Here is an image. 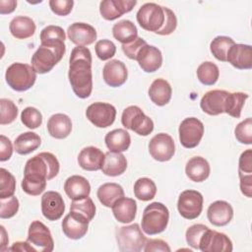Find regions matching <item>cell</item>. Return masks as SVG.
<instances>
[{
	"label": "cell",
	"instance_id": "6da1fadb",
	"mask_svg": "<svg viewBox=\"0 0 252 252\" xmlns=\"http://www.w3.org/2000/svg\"><path fill=\"white\" fill-rule=\"evenodd\" d=\"M57 158L48 152H42L28 159L24 169L22 189L31 196L41 194L46 188V181L53 179L59 172Z\"/></svg>",
	"mask_w": 252,
	"mask_h": 252
},
{
	"label": "cell",
	"instance_id": "7a4b0ae2",
	"mask_svg": "<svg viewBox=\"0 0 252 252\" xmlns=\"http://www.w3.org/2000/svg\"><path fill=\"white\" fill-rule=\"evenodd\" d=\"M92 53L88 47L76 46L72 49L69 60L68 79L75 94L87 98L93 91Z\"/></svg>",
	"mask_w": 252,
	"mask_h": 252
},
{
	"label": "cell",
	"instance_id": "3957f363",
	"mask_svg": "<svg viewBox=\"0 0 252 252\" xmlns=\"http://www.w3.org/2000/svg\"><path fill=\"white\" fill-rule=\"evenodd\" d=\"M168 220L169 212L165 205L159 202L151 203L143 212L142 230L148 235L158 234L165 230Z\"/></svg>",
	"mask_w": 252,
	"mask_h": 252
},
{
	"label": "cell",
	"instance_id": "277c9868",
	"mask_svg": "<svg viewBox=\"0 0 252 252\" xmlns=\"http://www.w3.org/2000/svg\"><path fill=\"white\" fill-rule=\"evenodd\" d=\"M5 79L8 86L16 92H25L30 90L35 83L36 72L32 66L25 63L11 64L5 73Z\"/></svg>",
	"mask_w": 252,
	"mask_h": 252
},
{
	"label": "cell",
	"instance_id": "5b68a950",
	"mask_svg": "<svg viewBox=\"0 0 252 252\" xmlns=\"http://www.w3.org/2000/svg\"><path fill=\"white\" fill-rule=\"evenodd\" d=\"M116 241L121 252H140L144 249L147 238L138 223L118 227Z\"/></svg>",
	"mask_w": 252,
	"mask_h": 252
},
{
	"label": "cell",
	"instance_id": "8992f818",
	"mask_svg": "<svg viewBox=\"0 0 252 252\" xmlns=\"http://www.w3.org/2000/svg\"><path fill=\"white\" fill-rule=\"evenodd\" d=\"M122 125L140 136H148L154 130L153 120L137 105L126 107L121 116Z\"/></svg>",
	"mask_w": 252,
	"mask_h": 252
},
{
	"label": "cell",
	"instance_id": "52a82bcc",
	"mask_svg": "<svg viewBox=\"0 0 252 252\" xmlns=\"http://www.w3.org/2000/svg\"><path fill=\"white\" fill-rule=\"evenodd\" d=\"M137 22L142 29L157 32L164 22L163 7L156 3H146L137 12Z\"/></svg>",
	"mask_w": 252,
	"mask_h": 252
},
{
	"label": "cell",
	"instance_id": "ba28073f",
	"mask_svg": "<svg viewBox=\"0 0 252 252\" xmlns=\"http://www.w3.org/2000/svg\"><path fill=\"white\" fill-rule=\"evenodd\" d=\"M204 124L196 117L185 118L179 125V141L186 149H193L199 145L204 135Z\"/></svg>",
	"mask_w": 252,
	"mask_h": 252
},
{
	"label": "cell",
	"instance_id": "9c48e42d",
	"mask_svg": "<svg viewBox=\"0 0 252 252\" xmlns=\"http://www.w3.org/2000/svg\"><path fill=\"white\" fill-rule=\"evenodd\" d=\"M203 195L196 190H185L181 192L177 201V210L181 217L186 220L197 219L203 210Z\"/></svg>",
	"mask_w": 252,
	"mask_h": 252
},
{
	"label": "cell",
	"instance_id": "30bf717a",
	"mask_svg": "<svg viewBox=\"0 0 252 252\" xmlns=\"http://www.w3.org/2000/svg\"><path fill=\"white\" fill-rule=\"evenodd\" d=\"M27 241L36 251L51 252L54 249V241L49 228L40 220H34L30 224Z\"/></svg>",
	"mask_w": 252,
	"mask_h": 252
},
{
	"label": "cell",
	"instance_id": "8fae6325",
	"mask_svg": "<svg viewBox=\"0 0 252 252\" xmlns=\"http://www.w3.org/2000/svg\"><path fill=\"white\" fill-rule=\"evenodd\" d=\"M86 116L97 128H106L113 124L116 117L115 107L106 102H94L86 110Z\"/></svg>",
	"mask_w": 252,
	"mask_h": 252
},
{
	"label": "cell",
	"instance_id": "7c38bea8",
	"mask_svg": "<svg viewBox=\"0 0 252 252\" xmlns=\"http://www.w3.org/2000/svg\"><path fill=\"white\" fill-rule=\"evenodd\" d=\"M149 152L152 158L158 161H168L175 153V145L172 137L166 133L155 135L149 143Z\"/></svg>",
	"mask_w": 252,
	"mask_h": 252
},
{
	"label": "cell",
	"instance_id": "4fadbf2b",
	"mask_svg": "<svg viewBox=\"0 0 252 252\" xmlns=\"http://www.w3.org/2000/svg\"><path fill=\"white\" fill-rule=\"evenodd\" d=\"M199 249L202 252H231L232 242L226 234L208 228L200 240Z\"/></svg>",
	"mask_w": 252,
	"mask_h": 252
},
{
	"label": "cell",
	"instance_id": "5bb4252c",
	"mask_svg": "<svg viewBox=\"0 0 252 252\" xmlns=\"http://www.w3.org/2000/svg\"><path fill=\"white\" fill-rule=\"evenodd\" d=\"M40 45L48 47L56 52V54L62 59L65 51V38L66 34L64 30L59 26H47L40 32Z\"/></svg>",
	"mask_w": 252,
	"mask_h": 252
},
{
	"label": "cell",
	"instance_id": "9a60e30c",
	"mask_svg": "<svg viewBox=\"0 0 252 252\" xmlns=\"http://www.w3.org/2000/svg\"><path fill=\"white\" fill-rule=\"evenodd\" d=\"M90 220L83 215L70 211L62 220L63 233L70 239L78 240L84 237L88 231Z\"/></svg>",
	"mask_w": 252,
	"mask_h": 252
},
{
	"label": "cell",
	"instance_id": "2e32d148",
	"mask_svg": "<svg viewBox=\"0 0 252 252\" xmlns=\"http://www.w3.org/2000/svg\"><path fill=\"white\" fill-rule=\"evenodd\" d=\"M65 211V204L60 193L47 191L41 197V213L48 220H59Z\"/></svg>",
	"mask_w": 252,
	"mask_h": 252
},
{
	"label": "cell",
	"instance_id": "e0dca14e",
	"mask_svg": "<svg viewBox=\"0 0 252 252\" xmlns=\"http://www.w3.org/2000/svg\"><path fill=\"white\" fill-rule=\"evenodd\" d=\"M136 61L144 72L154 73L161 67L162 55L158 47L147 43L139 50Z\"/></svg>",
	"mask_w": 252,
	"mask_h": 252
},
{
	"label": "cell",
	"instance_id": "ac0fdd59",
	"mask_svg": "<svg viewBox=\"0 0 252 252\" xmlns=\"http://www.w3.org/2000/svg\"><path fill=\"white\" fill-rule=\"evenodd\" d=\"M61 60L56 52L48 47L40 45L32 56V66L38 74H45Z\"/></svg>",
	"mask_w": 252,
	"mask_h": 252
},
{
	"label": "cell",
	"instance_id": "d6986e66",
	"mask_svg": "<svg viewBox=\"0 0 252 252\" xmlns=\"http://www.w3.org/2000/svg\"><path fill=\"white\" fill-rule=\"evenodd\" d=\"M136 4V0H104L99 3V13L103 19L113 21L130 12Z\"/></svg>",
	"mask_w": 252,
	"mask_h": 252
},
{
	"label": "cell",
	"instance_id": "ffe728a7",
	"mask_svg": "<svg viewBox=\"0 0 252 252\" xmlns=\"http://www.w3.org/2000/svg\"><path fill=\"white\" fill-rule=\"evenodd\" d=\"M228 92L223 90H212L201 98V109L209 115H219L224 112L225 99Z\"/></svg>",
	"mask_w": 252,
	"mask_h": 252
},
{
	"label": "cell",
	"instance_id": "44dd1931",
	"mask_svg": "<svg viewBox=\"0 0 252 252\" xmlns=\"http://www.w3.org/2000/svg\"><path fill=\"white\" fill-rule=\"evenodd\" d=\"M69 39L77 46H87L96 39L95 29L86 23H74L67 30Z\"/></svg>",
	"mask_w": 252,
	"mask_h": 252
},
{
	"label": "cell",
	"instance_id": "7402d4cb",
	"mask_svg": "<svg viewBox=\"0 0 252 252\" xmlns=\"http://www.w3.org/2000/svg\"><path fill=\"white\" fill-rule=\"evenodd\" d=\"M226 61L234 68L249 70L252 68V47L249 44L234 43L228 50Z\"/></svg>",
	"mask_w": 252,
	"mask_h": 252
},
{
	"label": "cell",
	"instance_id": "603a6c76",
	"mask_svg": "<svg viewBox=\"0 0 252 252\" xmlns=\"http://www.w3.org/2000/svg\"><path fill=\"white\" fill-rule=\"evenodd\" d=\"M102 77L108 86L117 88L126 82L128 71L122 61L118 59H112L105 63L102 70Z\"/></svg>",
	"mask_w": 252,
	"mask_h": 252
},
{
	"label": "cell",
	"instance_id": "cb8c5ba5",
	"mask_svg": "<svg viewBox=\"0 0 252 252\" xmlns=\"http://www.w3.org/2000/svg\"><path fill=\"white\" fill-rule=\"evenodd\" d=\"M207 217L212 224L216 226H223L232 220L233 209L229 203L218 200L209 206Z\"/></svg>",
	"mask_w": 252,
	"mask_h": 252
},
{
	"label": "cell",
	"instance_id": "d4e9b609",
	"mask_svg": "<svg viewBox=\"0 0 252 252\" xmlns=\"http://www.w3.org/2000/svg\"><path fill=\"white\" fill-rule=\"evenodd\" d=\"M105 154L96 147H86L78 156L79 165L88 171H96L101 169Z\"/></svg>",
	"mask_w": 252,
	"mask_h": 252
},
{
	"label": "cell",
	"instance_id": "484cf974",
	"mask_svg": "<svg viewBox=\"0 0 252 252\" xmlns=\"http://www.w3.org/2000/svg\"><path fill=\"white\" fill-rule=\"evenodd\" d=\"M64 191L72 200H80L90 196L91 185L87 178L81 175H72L64 183Z\"/></svg>",
	"mask_w": 252,
	"mask_h": 252
},
{
	"label": "cell",
	"instance_id": "4316f807",
	"mask_svg": "<svg viewBox=\"0 0 252 252\" xmlns=\"http://www.w3.org/2000/svg\"><path fill=\"white\" fill-rule=\"evenodd\" d=\"M47 131L55 139H65L72 131L71 118L64 113H56L47 121Z\"/></svg>",
	"mask_w": 252,
	"mask_h": 252
},
{
	"label": "cell",
	"instance_id": "83f0119b",
	"mask_svg": "<svg viewBox=\"0 0 252 252\" xmlns=\"http://www.w3.org/2000/svg\"><path fill=\"white\" fill-rule=\"evenodd\" d=\"M114 218L122 223H129L134 220L137 213V203L132 198L122 197L111 207Z\"/></svg>",
	"mask_w": 252,
	"mask_h": 252
},
{
	"label": "cell",
	"instance_id": "f1b7e54d",
	"mask_svg": "<svg viewBox=\"0 0 252 252\" xmlns=\"http://www.w3.org/2000/svg\"><path fill=\"white\" fill-rule=\"evenodd\" d=\"M211 172L208 160L202 157L191 158L185 166V173L189 179L194 182L205 181Z\"/></svg>",
	"mask_w": 252,
	"mask_h": 252
},
{
	"label": "cell",
	"instance_id": "f546056e",
	"mask_svg": "<svg viewBox=\"0 0 252 252\" xmlns=\"http://www.w3.org/2000/svg\"><path fill=\"white\" fill-rule=\"evenodd\" d=\"M127 168V159L121 153L107 152L104 156L101 171L107 176H118L124 173Z\"/></svg>",
	"mask_w": 252,
	"mask_h": 252
},
{
	"label": "cell",
	"instance_id": "4dcf8cb0",
	"mask_svg": "<svg viewBox=\"0 0 252 252\" xmlns=\"http://www.w3.org/2000/svg\"><path fill=\"white\" fill-rule=\"evenodd\" d=\"M148 94L155 104L163 106L169 102L172 94V89L167 81L159 78L156 79L151 84Z\"/></svg>",
	"mask_w": 252,
	"mask_h": 252
},
{
	"label": "cell",
	"instance_id": "1f68e13d",
	"mask_svg": "<svg viewBox=\"0 0 252 252\" xmlns=\"http://www.w3.org/2000/svg\"><path fill=\"white\" fill-rule=\"evenodd\" d=\"M104 142L110 152L122 153L129 149L131 137L126 130L118 128L108 132L104 137Z\"/></svg>",
	"mask_w": 252,
	"mask_h": 252
},
{
	"label": "cell",
	"instance_id": "d6a6232c",
	"mask_svg": "<svg viewBox=\"0 0 252 252\" xmlns=\"http://www.w3.org/2000/svg\"><path fill=\"white\" fill-rule=\"evenodd\" d=\"M35 24L32 19L27 16L15 17L9 25L11 34L18 39H26L31 37L35 32Z\"/></svg>",
	"mask_w": 252,
	"mask_h": 252
},
{
	"label": "cell",
	"instance_id": "836d02e7",
	"mask_svg": "<svg viewBox=\"0 0 252 252\" xmlns=\"http://www.w3.org/2000/svg\"><path fill=\"white\" fill-rule=\"evenodd\" d=\"M99 202L107 208H111L113 204L120 198L124 197V190L117 183H104L100 185L96 192Z\"/></svg>",
	"mask_w": 252,
	"mask_h": 252
},
{
	"label": "cell",
	"instance_id": "e575fe53",
	"mask_svg": "<svg viewBox=\"0 0 252 252\" xmlns=\"http://www.w3.org/2000/svg\"><path fill=\"white\" fill-rule=\"evenodd\" d=\"M41 144L40 137L32 131L20 134L14 142V150L19 155H29L35 151Z\"/></svg>",
	"mask_w": 252,
	"mask_h": 252
},
{
	"label": "cell",
	"instance_id": "d590c367",
	"mask_svg": "<svg viewBox=\"0 0 252 252\" xmlns=\"http://www.w3.org/2000/svg\"><path fill=\"white\" fill-rule=\"evenodd\" d=\"M112 34L116 40L122 44H127L138 37V30L131 21L122 20L114 24L112 27Z\"/></svg>",
	"mask_w": 252,
	"mask_h": 252
},
{
	"label": "cell",
	"instance_id": "8d00e7d4",
	"mask_svg": "<svg viewBox=\"0 0 252 252\" xmlns=\"http://www.w3.org/2000/svg\"><path fill=\"white\" fill-rule=\"evenodd\" d=\"M247 98H248V94L245 93H241V92L229 93L228 92L225 99L224 112L234 118H239L241 115L242 107Z\"/></svg>",
	"mask_w": 252,
	"mask_h": 252
},
{
	"label": "cell",
	"instance_id": "74e56055",
	"mask_svg": "<svg viewBox=\"0 0 252 252\" xmlns=\"http://www.w3.org/2000/svg\"><path fill=\"white\" fill-rule=\"evenodd\" d=\"M219 67L211 61H205L197 68V78L205 86L215 85L219 80Z\"/></svg>",
	"mask_w": 252,
	"mask_h": 252
},
{
	"label": "cell",
	"instance_id": "f35d334b",
	"mask_svg": "<svg viewBox=\"0 0 252 252\" xmlns=\"http://www.w3.org/2000/svg\"><path fill=\"white\" fill-rule=\"evenodd\" d=\"M134 194L141 201L153 200L157 194L156 183L151 178L141 177L134 184Z\"/></svg>",
	"mask_w": 252,
	"mask_h": 252
},
{
	"label": "cell",
	"instance_id": "ab89813d",
	"mask_svg": "<svg viewBox=\"0 0 252 252\" xmlns=\"http://www.w3.org/2000/svg\"><path fill=\"white\" fill-rule=\"evenodd\" d=\"M234 43L235 42L231 37L225 35H219L211 41L210 50L216 59L225 62L227 52Z\"/></svg>",
	"mask_w": 252,
	"mask_h": 252
},
{
	"label": "cell",
	"instance_id": "60d3db41",
	"mask_svg": "<svg viewBox=\"0 0 252 252\" xmlns=\"http://www.w3.org/2000/svg\"><path fill=\"white\" fill-rule=\"evenodd\" d=\"M16 190V179L14 175L1 167L0 169V199L14 196Z\"/></svg>",
	"mask_w": 252,
	"mask_h": 252
},
{
	"label": "cell",
	"instance_id": "b9f144b4",
	"mask_svg": "<svg viewBox=\"0 0 252 252\" xmlns=\"http://www.w3.org/2000/svg\"><path fill=\"white\" fill-rule=\"evenodd\" d=\"M70 211L77 212L85 216L91 221L95 215V205L90 197H86L84 199L72 201Z\"/></svg>",
	"mask_w": 252,
	"mask_h": 252
},
{
	"label": "cell",
	"instance_id": "7bdbcfd3",
	"mask_svg": "<svg viewBox=\"0 0 252 252\" xmlns=\"http://www.w3.org/2000/svg\"><path fill=\"white\" fill-rule=\"evenodd\" d=\"M18 115V107L8 98L0 99V124L6 125L12 123Z\"/></svg>",
	"mask_w": 252,
	"mask_h": 252
},
{
	"label": "cell",
	"instance_id": "ee69618b",
	"mask_svg": "<svg viewBox=\"0 0 252 252\" xmlns=\"http://www.w3.org/2000/svg\"><path fill=\"white\" fill-rule=\"evenodd\" d=\"M21 120L26 127L30 129H36L42 123V115L35 107L28 106L22 111Z\"/></svg>",
	"mask_w": 252,
	"mask_h": 252
},
{
	"label": "cell",
	"instance_id": "f6af8a7d",
	"mask_svg": "<svg viewBox=\"0 0 252 252\" xmlns=\"http://www.w3.org/2000/svg\"><path fill=\"white\" fill-rule=\"evenodd\" d=\"M234 135L239 143L250 145L252 143V118L248 117L238 123L234 129Z\"/></svg>",
	"mask_w": 252,
	"mask_h": 252
},
{
	"label": "cell",
	"instance_id": "bcb514c9",
	"mask_svg": "<svg viewBox=\"0 0 252 252\" xmlns=\"http://www.w3.org/2000/svg\"><path fill=\"white\" fill-rule=\"evenodd\" d=\"M208 228L209 227L207 225L202 224V223L193 224L190 227H188L186 230V233H185V238H186L187 244L194 249H199L200 240Z\"/></svg>",
	"mask_w": 252,
	"mask_h": 252
},
{
	"label": "cell",
	"instance_id": "7dc6e473",
	"mask_svg": "<svg viewBox=\"0 0 252 252\" xmlns=\"http://www.w3.org/2000/svg\"><path fill=\"white\" fill-rule=\"evenodd\" d=\"M19 200L15 196L0 199V218L10 219L14 217L19 210Z\"/></svg>",
	"mask_w": 252,
	"mask_h": 252
},
{
	"label": "cell",
	"instance_id": "c3c4849f",
	"mask_svg": "<svg viewBox=\"0 0 252 252\" xmlns=\"http://www.w3.org/2000/svg\"><path fill=\"white\" fill-rule=\"evenodd\" d=\"M94 49H95L96 56L102 61L112 58L116 52L115 44L111 40H108V39L98 40L95 43Z\"/></svg>",
	"mask_w": 252,
	"mask_h": 252
},
{
	"label": "cell",
	"instance_id": "681fc988",
	"mask_svg": "<svg viewBox=\"0 0 252 252\" xmlns=\"http://www.w3.org/2000/svg\"><path fill=\"white\" fill-rule=\"evenodd\" d=\"M164 10V22L160 30H158L156 33L159 35H168L172 33L177 27V19L173 11L169 8L163 7Z\"/></svg>",
	"mask_w": 252,
	"mask_h": 252
},
{
	"label": "cell",
	"instance_id": "f907efd6",
	"mask_svg": "<svg viewBox=\"0 0 252 252\" xmlns=\"http://www.w3.org/2000/svg\"><path fill=\"white\" fill-rule=\"evenodd\" d=\"M73 0H50L49 7L51 11L58 16H67L73 9Z\"/></svg>",
	"mask_w": 252,
	"mask_h": 252
},
{
	"label": "cell",
	"instance_id": "816d5d0a",
	"mask_svg": "<svg viewBox=\"0 0 252 252\" xmlns=\"http://www.w3.org/2000/svg\"><path fill=\"white\" fill-rule=\"evenodd\" d=\"M252 174V150L248 149L244 151L238 161V175Z\"/></svg>",
	"mask_w": 252,
	"mask_h": 252
},
{
	"label": "cell",
	"instance_id": "f5cc1de1",
	"mask_svg": "<svg viewBox=\"0 0 252 252\" xmlns=\"http://www.w3.org/2000/svg\"><path fill=\"white\" fill-rule=\"evenodd\" d=\"M147 44L146 40L143 39L142 37H137L135 40H133L132 42L130 43H127V44H122V50L124 52V54L132 59V60H136V57H137V54L139 52V50L145 45Z\"/></svg>",
	"mask_w": 252,
	"mask_h": 252
},
{
	"label": "cell",
	"instance_id": "db71d44e",
	"mask_svg": "<svg viewBox=\"0 0 252 252\" xmlns=\"http://www.w3.org/2000/svg\"><path fill=\"white\" fill-rule=\"evenodd\" d=\"M143 250L145 252H152V251L170 252L171 249L168 246V244L161 239H147Z\"/></svg>",
	"mask_w": 252,
	"mask_h": 252
},
{
	"label": "cell",
	"instance_id": "11a10c76",
	"mask_svg": "<svg viewBox=\"0 0 252 252\" xmlns=\"http://www.w3.org/2000/svg\"><path fill=\"white\" fill-rule=\"evenodd\" d=\"M13 145L9 138L4 135L0 136V160H8L13 154Z\"/></svg>",
	"mask_w": 252,
	"mask_h": 252
},
{
	"label": "cell",
	"instance_id": "9f6ffc18",
	"mask_svg": "<svg viewBox=\"0 0 252 252\" xmlns=\"http://www.w3.org/2000/svg\"><path fill=\"white\" fill-rule=\"evenodd\" d=\"M240 190L248 198L252 197V174L239 175Z\"/></svg>",
	"mask_w": 252,
	"mask_h": 252
},
{
	"label": "cell",
	"instance_id": "6f0895ef",
	"mask_svg": "<svg viewBox=\"0 0 252 252\" xmlns=\"http://www.w3.org/2000/svg\"><path fill=\"white\" fill-rule=\"evenodd\" d=\"M9 251H21V252H36V249L31 245L29 241H18L8 248Z\"/></svg>",
	"mask_w": 252,
	"mask_h": 252
},
{
	"label": "cell",
	"instance_id": "680465c9",
	"mask_svg": "<svg viewBox=\"0 0 252 252\" xmlns=\"http://www.w3.org/2000/svg\"><path fill=\"white\" fill-rule=\"evenodd\" d=\"M17 6V1L15 0H0V14H10Z\"/></svg>",
	"mask_w": 252,
	"mask_h": 252
},
{
	"label": "cell",
	"instance_id": "91938a15",
	"mask_svg": "<svg viewBox=\"0 0 252 252\" xmlns=\"http://www.w3.org/2000/svg\"><path fill=\"white\" fill-rule=\"evenodd\" d=\"M0 228H1V251H4L5 250L4 246L8 243L9 239H8V237H6V230H5L4 226L1 225Z\"/></svg>",
	"mask_w": 252,
	"mask_h": 252
}]
</instances>
